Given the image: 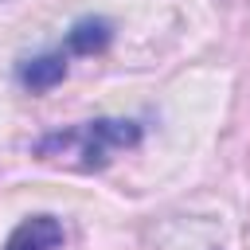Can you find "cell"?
<instances>
[{
  "instance_id": "2",
  "label": "cell",
  "mask_w": 250,
  "mask_h": 250,
  "mask_svg": "<svg viewBox=\"0 0 250 250\" xmlns=\"http://www.w3.org/2000/svg\"><path fill=\"white\" fill-rule=\"evenodd\" d=\"M66 66H70V51L59 47V51H47V55H35V59H20L16 66V82L23 90H51L55 82L66 78Z\"/></svg>"
},
{
  "instance_id": "4",
  "label": "cell",
  "mask_w": 250,
  "mask_h": 250,
  "mask_svg": "<svg viewBox=\"0 0 250 250\" xmlns=\"http://www.w3.org/2000/svg\"><path fill=\"white\" fill-rule=\"evenodd\" d=\"M109 39H113V23L102 20V16H86V20H78V23L66 31V51H70V55H94V51H102Z\"/></svg>"
},
{
  "instance_id": "3",
  "label": "cell",
  "mask_w": 250,
  "mask_h": 250,
  "mask_svg": "<svg viewBox=\"0 0 250 250\" xmlns=\"http://www.w3.org/2000/svg\"><path fill=\"white\" fill-rule=\"evenodd\" d=\"M62 238L66 234H62V223L55 215H31L8 234L4 250H59Z\"/></svg>"
},
{
  "instance_id": "1",
  "label": "cell",
  "mask_w": 250,
  "mask_h": 250,
  "mask_svg": "<svg viewBox=\"0 0 250 250\" xmlns=\"http://www.w3.org/2000/svg\"><path fill=\"white\" fill-rule=\"evenodd\" d=\"M141 141V121H125V117H98V121H82L59 133H47L35 141V156L51 160V164H66L78 172H102L113 152L133 148Z\"/></svg>"
}]
</instances>
